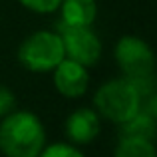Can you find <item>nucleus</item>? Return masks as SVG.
Instances as JSON below:
<instances>
[{
  "instance_id": "ddd939ff",
  "label": "nucleus",
  "mask_w": 157,
  "mask_h": 157,
  "mask_svg": "<svg viewBox=\"0 0 157 157\" xmlns=\"http://www.w3.org/2000/svg\"><path fill=\"white\" fill-rule=\"evenodd\" d=\"M16 105V98L8 88L0 86V115H8Z\"/></svg>"
},
{
  "instance_id": "f8f14e48",
  "label": "nucleus",
  "mask_w": 157,
  "mask_h": 157,
  "mask_svg": "<svg viewBox=\"0 0 157 157\" xmlns=\"http://www.w3.org/2000/svg\"><path fill=\"white\" fill-rule=\"evenodd\" d=\"M20 2L34 12H54L56 8H60L62 0H20Z\"/></svg>"
},
{
  "instance_id": "f257e3e1",
  "label": "nucleus",
  "mask_w": 157,
  "mask_h": 157,
  "mask_svg": "<svg viewBox=\"0 0 157 157\" xmlns=\"http://www.w3.org/2000/svg\"><path fill=\"white\" fill-rule=\"evenodd\" d=\"M44 143V127L30 111H12L0 123V149L6 157H38Z\"/></svg>"
},
{
  "instance_id": "4468645a",
  "label": "nucleus",
  "mask_w": 157,
  "mask_h": 157,
  "mask_svg": "<svg viewBox=\"0 0 157 157\" xmlns=\"http://www.w3.org/2000/svg\"><path fill=\"white\" fill-rule=\"evenodd\" d=\"M139 109H141V111H147L149 115H153V117L157 119V88H155V92L151 94L149 100L143 101V104L139 105Z\"/></svg>"
},
{
  "instance_id": "0eeeda50",
  "label": "nucleus",
  "mask_w": 157,
  "mask_h": 157,
  "mask_svg": "<svg viewBox=\"0 0 157 157\" xmlns=\"http://www.w3.org/2000/svg\"><path fill=\"white\" fill-rule=\"evenodd\" d=\"M66 133L74 143H90L100 133V117L94 109H76L66 121Z\"/></svg>"
},
{
  "instance_id": "20e7f679",
  "label": "nucleus",
  "mask_w": 157,
  "mask_h": 157,
  "mask_svg": "<svg viewBox=\"0 0 157 157\" xmlns=\"http://www.w3.org/2000/svg\"><path fill=\"white\" fill-rule=\"evenodd\" d=\"M115 60H117L119 70L129 80L151 76L155 70V56L151 48L135 36H125L117 42Z\"/></svg>"
},
{
  "instance_id": "1a4fd4ad",
  "label": "nucleus",
  "mask_w": 157,
  "mask_h": 157,
  "mask_svg": "<svg viewBox=\"0 0 157 157\" xmlns=\"http://www.w3.org/2000/svg\"><path fill=\"white\" fill-rule=\"evenodd\" d=\"M119 125H121V137H139L153 141L157 135V119L141 109Z\"/></svg>"
},
{
  "instance_id": "39448f33",
  "label": "nucleus",
  "mask_w": 157,
  "mask_h": 157,
  "mask_svg": "<svg viewBox=\"0 0 157 157\" xmlns=\"http://www.w3.org/2000/svg\"><path fill=\"white\" fill-rule=\"evenodd\" d=\"M60 38L64 44L66 58L82 66H92L101 56L100 38L90 30V26H66L60 22Z\"/></svg>"
},
{
  "instance_id": "423d86ee",
  "label": "nucleus",
  "mask_w": 157,
  "mask_h": 157,
  "mask_svg": "<svg viewBox=\"0 0 157 157\" xmlns=\"http://www.w3.org/2000/svg\"><path fill=\"white\" fill-rule=\"evenodd\" d=\"M54 84H56L58 92L66 98L84 96V92L88 90V84H90L86 66L78 64L70 58H64L54 68Z\"/></svg>"
},
{
  "instance_id": "f03ea898",
  "label": "nucleus",
  "mask_w": 157,
  "mask_h": 157,
  "mask_svg": "<svg viewBox=\"0 0 157 157\" xmlns=\"http://www.w3.org/2000/svg\"><path fill=\"white\" fill-rule=\"evenodd\" d=\"M96 109L113 123H123L139 111V96L127 78L111 80L96 94Z\"/></svg>"
},
{
  "instance_id": "9b49d317",
  "label": "nucleus",
  "mask_w": 157,
  "mask_h": 157,
  "mask_svg": "<svg viewBox=\"0 0 157 157\" xmlns=\"http://www.w3.org/2000/svg\"><path fill=\"white\" fill-rule=\"evenodd\" d=\"M38 157H84L76 147L68 145V143H56V145H50L46 149H42V153Z\"/></svg>"
},
{
  "instance_id": "6e6552de",
  "label": "nucleus",
  "mask_w": 157,
  "mask_h": 157,
  "mask_svg": "<svg viewBox=\"0 0 157 157\" xmlns=\"http://www.w3.org/2000/svg\"><path fill=\"white\" fill-rule=\"evenodd\" d=\"M62 24L66 26H92L96 20V0H62Z\"/></svg>"
},
{
  "instance_id": "9d476101",
  "label": "nucleus",
  "mask_w": 157,
  "mask_h": 157,
  "mask_svg": "<svg viewBox=\"0 0 157 157\" xmlns=\"http://www.w3.org/2000/svg\"><path fill=\"white\" fill-rule=\"evenodd\" d=\"M115 157H157V151L149 139L121 137L115 147Z\"/></svg>"
},
{
  "instance_id": "7ed1b4c3",
  "label": "nucleus",
  "mask_w": 157,
  "mask_h": 157,
  "mask_svg": "<svg viewBox=\"0 0 157 157\" xmlns=\"http://www.w3.org/2000/svg\"><path fill=\"white\" fill-rule=\"evenodd\" d=\"M20 64L32 72H50L66 58L60 34L36 32L22 42L18 50Z\"/></svg>"
}]
</instances>
